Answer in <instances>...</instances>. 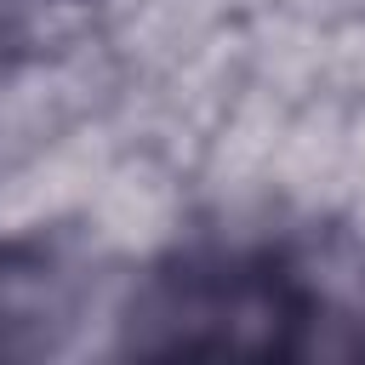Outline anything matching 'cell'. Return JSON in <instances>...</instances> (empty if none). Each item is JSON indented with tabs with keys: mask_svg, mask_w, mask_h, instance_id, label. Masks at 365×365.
<instances>
[{
	"mask_svg": "<svg viewBox=\"0 0 365 365\" xmlns=\"http://www.w3.org/2000/svg\"><path fill=\"white\" fill-rule=\"evenodd\" d=\"M194 234V182L154 148H120L74 217V257L137 268Z\"/></svg>",
	"mask_w": 365,
	"mask_h": 365,
	"instance_id": "1",
	"label": "cell"
},
{
	"mask_svg": "<svg viewBox=\"0 0 365 365\" xmlns=\"http://www.w3.org/2000/svg\"><path fill=\"white\" fill-rule=\"evenodd\" d=\"M120 148L125 143H120L114 120L91 114V120H74L46 148L0 165V245H29V240L74 222Z\"/></svg>",
	"mask_w": 365,
	"mask_h": 365,
	"instance_id": "2",
	"label": "cell"
},
{
	"mask_svg": "<svg viewBox=\"0 0 365 365\" xmlns=\"http://www.w3.org/2000/svg\"><path fill=\"white\" fill-rule=\"evenodd\" d=\"M348 108L354 97H342L336 86L302 97L279 131V154H274V200L291 217V228H325L342 222L348 200H354V165H348Z\"/></svg>",
	"mask_w": 365,
	"mask_h": 365,
	"instance_id": "3",
	"label": "cell"
},
{
	"mask_svg": "<svg viewBox=\"0 0 365 365\" xmlns=\"http://www.w3.org/2000/svg\"><path fill=\"white\" fill-rule=\"evenodd\" d=\"M103 34L131 80L165 74L194 46H205L217 29H228L240 11L234 0H97Z\"/></svg>",
	"mask_w": 365,
	"mask_h": 365,
	"instance_id": "4",
	"label": "cell"
},
{
	"mask_svg": "<svg viewBox=\"0 0 365 365\" xmlns=\"http://www.w3.org/2000/svg\"><path fill=\"white\" fill-rule=\"evenodd\" d=\"M74 120H91V103L63 63V51H11L0 63V165L46 148Z\"/></svg>",
	"mask_w": 365,
	"mask_h": 365,
	"instance_id": "5",
	"label": "cell"
},
{
	"mask_svg": "<svg viewBox=\"0 0 365 365\" xmlns=\"http://www.w3.org/2000/svg\"><path fill=\"white\" fill-rule=\"evenodd\" d=\"M245 29V68L257 86L302 103L331 86V23L297 17V11H251Z\"/></svg>",
	"mask_w": 365,
	"mask_h": 365,
	"instance_id": "6",
	"label": "cell"
},
{
	"mask_svg": "<svg viewBox=\"0 0 365 365\" xmlns=\"http://www.w3.org/2000/svg\"><path fill=\"white\" fill-rule=\"evenodd\" d=\"M331 86L342 97H365V17L331 23Z\"/></svg>",
	"mask_w": 365,
	"mask_h": 365,
	"instance_id": "7",
	"label": "cell"
},
{
	"mask_svg": "<svg viewBox=\"0 0 365 365\" xmlns=\"http://www.w3.org/2000/svg\"><path fill=\"white\" fill-rule=\"evenodd\" d=\"M348 165H354V194H365V97H354L348 108Z\"/></svg>",
	"mask_w": 365,
	"mask_h": 365,
	"instance_id": "8",
	"label": "cell"
},
{
	"mask_svg": "<svg viewBox=\"0 0 365 365\" xmlns=\"http://www.w3.org/2000/svg\"><path fill=\"white\" fill-rule=\"evenodd\" d=\"M331 6H336V23L342 17H365V0H331Z\"/></svg>",
	"mask_w": 365,
	"mask_h": 365,
	"instance_id": "9",
	"label": "cell"
}]
</instances>
